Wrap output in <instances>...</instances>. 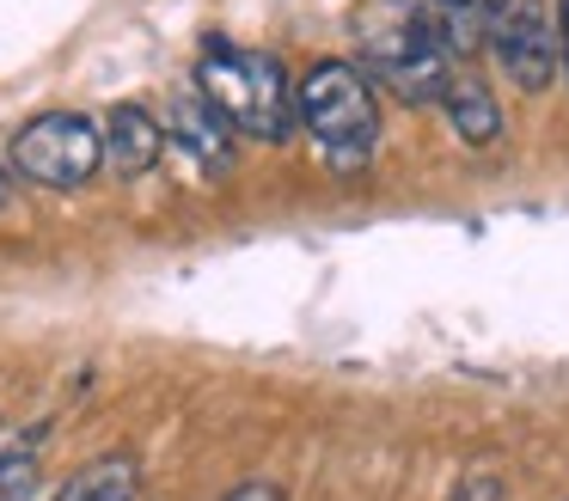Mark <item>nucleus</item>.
Here are the masks:
<instances>
[{"label":"nucleus","mask_w":569,"mask_h":501,"mask_svg":"<svg viewBox=\"0 0 569 501\" xmlns=\"http://www.w3.org/2000/svg\"><path fill=\"white\" fill-rule=\"evenodd\" d=\"M447 501H508V489H502V477L478 471V477H466V483H459Z\"/></svg>","instance_id":"obj_12"},{"label":"nucleus","mask_w":569,"mask_h":501,"mask_svg":"<svg viewBox=\"0 0 569 501\" xmlns=\"http://www.w3.org/2000/svg\"><path fill=\"white\" fill-rule=\"evenodd\" d=\"M166 141H172L202 178H227V171H233V122H227L202 92L172 98V110H166Z\"/></svg>","instance_id":"obj_6"},{"label":"nucleus","mask_w":569,"mask_h":501,"mask_svg":"<svg viewBox=\"0 0 569 501\" xmlns=\"http://www.w3.org/2000/svg\"><path fill=\"white\" fill-rule=\"evenodd\" d=\"M197 92L233 122L251 141H288L300 129L295 110V86H288V68L263 49H221L197 61Z\"/></svg>","instance_id":"obj_2"},{"label":"nucleus","mask_w":569,"mask_h":501,"mask_svg":"<svg viewBox=\"0 0 569 501\" xmlns=\"http://www.w3.org/2000/svg\"><path fill=\"white\" fill-rule=\"evenodd\" d=\"M557 68L569 73V0H557Z\"/></svg>","instance_id":"obj_13"},{"label":"nucleus","mask_w":569,"mask_h":501,"mask_svg":"<svg viewBox=\"0 0 569 501\" xmlns=\"http://www.w3.org/2000/svg\"><path fill=\"white\" fill-rule=\"evenodd\" d=\"M227 501H282V489H276V483H239Z\"/></svg>","instance_id":"obj_14"},{"label":"nucleus","mask_w":569,"mask_h":501,"mask_svg":"<svg viewBox=\"0 0 569 501\" xmlns=\"http://www.w3.org/2000/svg\"><path fill=\"white\" fill-rule=\"evenodd\" d=\"M483 49L520 92H545L557 80V19L539 0H483Z\"/></svg>","instance_id":"obj_5"},{"label":"nucleus","mask_w":569,"mask_h":501,"mask_svg":"<svg viewBox=\"0 0 569 501\" xmlns=\"http://www.w3.org/2000/svg\"><path fill=\"white\" fill-rule=\"evenodd\" d=\"M38 495V452L13 447L0 452V501H31Z\"/></svg>","instance_id":"obj_11"},{"label":"nucleus","mask_w":569,"mask_h":501,"mask_svg":"<svg viewBox=\"0 0 569 501\" xmlns=\"http://www.w3.org/2000/svg\"><path fill=\"white\" fill-rule=\"evenodd\" d=\"M7 202H13V171L0 166V208H7Z\"/></svg>","instance_id":"obj_15"},{"label":"nucleus","mask_w":569,"mask_h":501,"mask_svg":"<svg viewBox=\"0 0 569 501\" xmlns=\"http://www.w3.org/2000/svg\"><path fill=\"white\" fill-rule=\"evenodd\" d=\"M441 110H447V122H453V134L466 147H490L496 134H502V104H496V92L483 86V73H453Z\"/></svg>","instance_id":"obj_8"},{"label":"nucleus","mask_w":569,"mask_h":501,"mask_svg":"<svg viewBox=\"0 0 569 501\" xmlns=\"http://www.w3.org/2000/svg\"><path fill=\"white\" fill-rule=\"evenodd\" d=\"M13 171L26 183H43V190H80V183L99 178L104 166V129L80 110H43L7 147Z\"/></svg>","instance_id":"obj_4"},{"label":"nucleus","mask_w":569,"mask_h":501,"mask_svg":"<svg viewBox=\"0 0 569 501\" xmlns=\"http://www.w3.org/2000/svg\"><path fill=\"white\" fill-rule=\"evenodd\" d=\"M361 61H368L373 86H386V92L410 110H435L447 98V86H453V73H459L441 37L422 19L398 12L392 0H380V12L361 24Z\"/></svg>","instance_id":"obj_3"},{"label":"nucleus","mask_w":569,"mask_h":501,"mask_svg":"<svg viewBox=\"0 0 569 501\" xmlns=\"http://www.w3.org/2000/svg\"><path fill=\"white\" fill-rule=\"evenodd\" d=\"M136 495H141V464L129 452H104L87 471L68 477L56 501H136Z\"/></svg>","instance_id":"obj_10"},{"label":"nucleus","mask_w":569,"mask_h":501,"mask_svg":"<svg viewBox=\"0 0 569 501\" xmlns=\"http://www.w3.org/2000/svg\"><path fill=\"white\" fill-rule=\"evenodd\" d=\"M300 129L312 134V153L331 171H361L380 147V98L356 61H319L295 86Z\"/></svg>","instance_id":"obj_1"},{"label":"nucleus","mask_w":569,"mask_h":501,"mask_svg":"<svg viewBox=\"0 0 569 501\" xmlns=\"http://www.w3.org/2000/svg\"><path fill=\"white\" fill-rule=\"evenodd\" d=\"M392 7L429 24L453 61L471 56V49H483V0H392Z\"/></svg>","instance_id":"obj_9"},{"label":"nucleus","mask_w":569,"mask_h":501,"mask_svg":"<svg viewBox=\"0 0 569 501\" xmlns=\"http://www.w3.org/2000/svg\"><path fill=\"white\" fill-rule=\"evenodd\" d=\"M160 153H166V122L153 117V110L117 104L111 117H104V166H111L117 178H141V171H153Z\"/></svg>","instance_id":"obj_7"}]
</instances>
